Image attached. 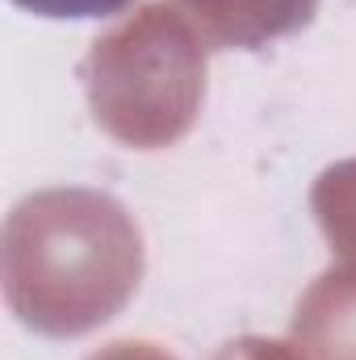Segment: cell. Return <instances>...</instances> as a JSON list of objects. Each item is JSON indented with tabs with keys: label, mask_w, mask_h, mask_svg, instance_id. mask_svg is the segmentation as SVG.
<instances>
[{
	"label": "cell",
	"mask_w": 356,
	"mask_h": 360,
	"mask_svg": "<svg viewBox=\"0 0 356 360\" xmlns=\"http://www.w3.org/2000/svg\"><path fill=\"white\" fill-rule=\"evenodd\" d=\"M17 8H30L34 17H55V21H92V17H117L134 0H13Z\"/></svg>",
	"instance_id": "1"
}]
</instances>
